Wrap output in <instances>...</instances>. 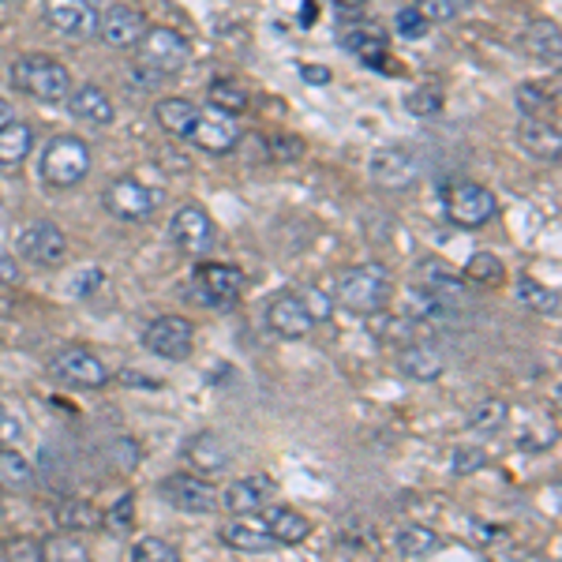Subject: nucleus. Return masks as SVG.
Returning <instances> with one entry per match:
<instances>
[{"label":"nucleus","mask_w":562,"mask_h":562,"mask_svg":"<svg viewBox=\"0 0 562 562\" xmlns=\"http://www.w3.org/2000/svg\"><path fill=\"white\" fill-rule=\"evenodd\" d=\"M390 293H394V281H390V270L379 267V262H356V267H345L334 281V301L342 304L345 311L368 319L371 311H382L390 304Z\"/></svg>","instance_id":"obj_1"},{"label":"nucleus","mask_w":562,"mask_h":562,"mask_svg":"<svg viewBox=\"0 0 562 562\" xmlns=\"http://www.w3.org/2000/svg\"><path fill=\"white\" fill-rule=\"evenodd\" d=\"M15 90L30 94L38 101H68L72 94V72L57 61V57H46V53H23L12 61V72H8Z\"/></svg>","instance_id":"obj_2"},{"label":"nucleus","mask_w":562,"mask_h":562,"mask_svg":"<svg viewBox=\"0 0 562 562\" xmlns=\"http://www.w3.org/2000/svg\"><path fill=\"white\" fill-rule=\"evenodd\" d=\"M244 285H248V278H244V270L233 267V262H199L192 274V285L184 289V296L203 304V308L221 311L241 301Z\"/></svg>","instance_id":"obj_3"},{"label":"nucleus","mask_w":562,"mask_h":562,"mask_svg":"<svg viewBox=\"0 0 562 562\" xmlns=\"http://www.w3.org/2000/svg\"><path fill=\"white\" fill-rule=\"evenodd\" d=\"M90 173V147L80 135H53L41 150V181L49 187H75Z\"/></svg>","instance_id":"obj_4"},{"label":"nucleus","mask_w":562,"mask_h":562,"mask_svg":"<svg viewBox=\"0 0 562 562\" xmlns=\"http://www.w3.org/2000/svg\"><path fill=\"white\" fill-rule=\"evenodd\" d=\"M135 57H139V68H147V72L166 80V75H176L187 68V61H192V41L173 27H147L139 46H135Z\"/></svg>","instance_id":"obj_5"},{"label":"nucleus","mask_w":562,"mask_h":562,"mask_svg":"<svg viewBox=\"0 0 562 562\" xmlns=\"http://www.w3.org/2000/svg\"><path fill=\"white\" fill-rule=\"evenodd\" d=\"M442 207H447L450 225L480 229V225H488V221L496 218L499 203H496V195H491L484 184L457 181V184L447 187V195H442Z\"/></svg>","instance_id":"obj_6"},{"label":"nucleus","mask_w":562,"mask_h":562,"mask_svg":"<svg viewBox=\"0 0 562 562\" xmlns=\"http://www.w3.org/2000/svg\"><path fill=\"white\" fill-rule=\"evenodd\" d=\"M161 199H166V195H161L158 187L143 184L139 176H117V181L106 187V210L109 215H117L121 221L155 218Z\"/></svg>","instance_id":"obj_7"},{"label":"nucleus","mask_w":562,"mask_h":562,"mask_svg":"<svg viewBox=\"0 0 562 562\" xmlns=\"http://www.w3.org/2000/svg\"><path fill=\"white\" fill-rule=\"evenodd\" d=\"M15 252L23 255L34 267H46V270H57L68 262V236L61 233V225L57 221H30V225H23L20 241H15Z\"/></svg>","instance_id":"obj_8"},{"label":"nucleus","mask_w":562,"mask_h":562,"mask_svg":"<svg viewBox=\"0 0 562 562\" xmlns=\"http://www.w3.org/2000/svg\"><path fill=\"white\" fill-rule=\"evenodd\" d=\"M158 496L176 506L181 514H215L218 510V488L207 476L195 473H173L158 484Z\"/></svg>","instance_id":"obj_9"},{"label":"nucleus","mask_w":562,"mask_h":562,"mask_svg":"<svg viewBox=\"0 0 562 562\" xmlns=\"http://www.w3.org/2000/svg\"><path fill=\"white\" fill-rule=\"evenodd\" d=\"M49 371H53L57 382H64V387H75V390H98L109 382V368L98 361V356L90 353V349H61V353L53 356V364H49Z\"/></svg>","instance_id":"obj_10"},{"label":"nucleus","mask_w":562,"mask_h":562,"mask_svg":"<svg viewBox=\"0 0 562 562\" xmlns=\"http://www.w3.org/2000/svg\"><path fill=\"white\" fill-rule=\"evenodd\" d=\"M143 345H147V353L161 356V361H187L195 345V330L184 315H161V319H155L143 330Z\"/></svg>","instance_id":"obj_11"},{"label":"nucleus","mask_w":562,"mask_h":562,"mask_svg":"<svg viewBox=\"0 0 562 562\" xmlns=\"http://www.w3.org/2000/svg\"><path fill=\"white\" fill-rule=\"evenodd\" d=\"M215 221L199 203H184L173 218H169V241L176 244L184 255H203L215 248Z\"/></svg>","instance_id":"obj_12"},{"label":"nucleus","mask_w":562,"mask_h":562,"mask_svg":"<svg viewBox=\"0 0 562 562\" xmlns=\"http://www.w3.org/2000/svg\"><path fill=\"white\" fill-rule=\"evenodd\" d=\"M41 15L64 38L90 41L98 34V8L90 0H41Z\"/></svg>","instance_id":"obj_13"},{"label":"nucleus","mask_w":562,"mask_h":562,"mask_svg":"<svg viewBox=\"0 0 562 562\" xmlns=\"http://www.w3.org/2000/svg\"><path fill=\"white\" fill-rule=\"evenodd\" d=\"M368 173L382 192H405V187H413L420 181V161L402 147H382L371 155Z\"/></svg>","instance_id":"obj_14"},{"label":"nucleus","mask_w":562,"mask_h":562,"mask_svg":"<svg viewBox=\"0 0 562 562\" xmlns=\"http://www.w3.org/2000/svg\"><path fill=\"white\" fill-rule=\"evenodd\" d=\"M184 457L195 468V476H221L233 465V447H229L221 431H195L184 442Z\"/></svg>","instance_id":"obj_15"},{"label":"nucleus","mask_w":562,"mask_h":562,"mask_svg":"<svg viewBox=\"0 0 562 562\" xmlns=\"http://www.w3.org/2000/svg\"><path fill=\"white\" fill-rule=\"evenodd\" d=\"M187 139H192L195 147L207 150V155H229V150L241 143V127H236L233 117L218 113V109H199Z\"/></svg>","instance_id":"obj_16"},{"label":"nucleus","mask_w":562,"mask_h":562,"mask_svg":"<svg viewBox=\"0 0 562 562\" xmlns=\"http://www.w3.org/2000/svg\"><path fill=\"white\" fill-rule=\"evenodd\" d=\"M98 34L101 41L113 49H135L143 34H147V20H143V12H135L132 4H109L106 12L98 15Z\"/></svg>","instance_id":"obj_17"},{"label":"nucleus","mask_w":562,"mask_h":562,"mask_svg":"<svg viewBox=\"0 0 562 562\" xmlns=\"http://www.w3.org/2000/svg\"><path fill=\"white\" fill-rule=\"evenodd\" d=\"M274 496H278V484L262 473H252V476H241V480L229 484L221 502H225L236 517H252V514H259V510H267L270 502H274Z\"/></svg>","instance_id":"obj_18"},{"label":"nucleus","mask_w":562,"mask_h":562,"mask_svg":"<svg viewBox=\"0 0 562 562\" xmlns=\"http://www.w3.org/2000/svg\"><path fill=\"white\" fill-rule=\"evenodd\" d=\"M267 327L274 330L278 338H289V342H296V338H308L315 319L308 311V304H304V296L296 293H281L274 301L267 304Z\"/></svg>","instance_id":"obj_19"},{"label":"nucleus","mask_w":562,"mask_h":562,"mask_svg":"<svg viewBox=\"0 0 562 562\" xmlns=\"http://www.w3.org/2000/svg\"><path fill=\"white\" fill-rule=\"evenodd\" d=\"M413 289H420V293L436 296V301H442V304H450V308H454V304L465 296V278L457 274V270H450L447 262L424 259L420 267H416V285Z\"/></svg>","instance_id":"obj_20"},{"label":"nucleus","mask_w":562,"mask_h":562,"mask_svg":"<svg viewBox=\"0 0 562 562\" xmlns=\"http://www.w3.org/2000/svg\"><path fill=\"white\" fill-rule=\"evenodd\" d=\"M259 525L267 529L281 548H293V543H304L311 536V522L304 514H296L293 506H278V502H270L267 510H259Z\"/></svg>","instance_id":"obj_21"},{"label":"nucleus","mask_w":562,"mask_h":562,"mask_svg":"<svg viewBox=\"0 0 562 562\" xmlns=\"http://www.w3.org/2000/svg\"><path fill=\"white\" fill-rule=\"evenodd\" d=\"M221 543H229L233 551H244V555H270V551H278L281 543L262 529L259 522H244V517H236V522H225L218 529Z\"/></svg>","instance_id":"obj_22"},{"label":"nucleus","mask_w":562,"mask_h":562,"mask_svg":"<svg viewBox=\"0 0 562 562\" xmlns=\"http://www.w3.org/2000/svg\"><path fill=\"white\" fill-rule=\"evenodd\" d=\"M368 330H371L375 338H379L382 345H398V349H405V345L420 342L424 322L408 319L405 311H371V315H368Z\"/></svg>","instance_id":"obj_23"},{"label":"nucleus","mask_w":562,"mask_h":562,"mask_svg":"<svg viewBox=\"0 0 562 562\" xmlns=\"http://www.w3.org/2000/svg\"><path fill=\"white\" fill-rule=\"evenodd\" d=\"M68 109H72L80 121H87V124H113V117H117V109H113V101H109V94L101 90V87H94V83H83V87H72V94H68V101H64Z\"/></svg>","instance_id":"obj_24"},{"label":"nucleus","mask_w":562,"mask_h":562,"mask_svg":"<svg viewBox=\"0 0 562 562\" xmlns=\"http://www.w3.org/2000/svg\"><path fill=\"white\" fill-rule=\"evenodd\" d=\"M522 49L529 57L543 64H559L562 57V30L555 20H533L529 27L522 30Z\"/></svg>","instance_id":"obj_25"},{"label":"nucleus","mask_w":562,"mask_h":562,"mask_svg":"<svg viewBox=\"0 0 562 562\" xmlns=\"http://www.w3.org/2000/svg\"><path fill=\"white\" fill-rule=\"evenodd\" d=\"M199 117V106L187 98H161L155 106V121L161 132H169L173 139H187L192 135V124Z\"/></svg>","instance_id":"obj_26"},{"label":"nucleus","mask_w":562,"mask_h":562,"mask_svg":"<svg viewBox=\"0 0 562 562\" xmlns=\"http://www.w3.org/2000/svg\"><path fill=\"white\" fill-rule=\"evenodd\" d=\"M517 143H522L533 158H543V161H555L562 147L559 127L548 121H522L517 124Z\"/></svg>","instance_id":"obj_27"},{"label":"nucleus","mask_w":562,"mask_h":562,"mask_svg":"<svg viewBox=\"0 0 562 562\" xmlns=\"http://www.w3.org/2000/svg\"><path fill=\"white\" fill-rule=\"evenodd\" d=\"M398 371H405L408 379H420V382H431L442 375V356L439 349L424 345V342H413L398 353Z\"/></svg>","instance_id":"obj_28"},{"label":"nucleus","mask_w":562,"mask_h":562,"mask_svg":"<svg viewBox=\"0 0 562 562\" xmlns=\"http://www.w3.org/2000/svg\"><path fill=\"white\" fill-rule=\"evenodd\" d=\"M394 548L405 559H428L442 548V536L436 529H428V525H402L394 533Z\"/></svg>","instance_id":"obj_29"},{"label":"nucleus","mask_w":562,"mask_h":562,"mask_svg":"<svg viewBox=\"0 0 562 562\" xmlns=\"http://www.w3.org/2000/svg\"><path fill=\"white\" fill-rule=\"evenodd\" d=\"M0 488L27 496L34 488V465L15 447H0Z\"/></svg>","instance_id":"obj_30"},{"label":"nucleus","mask_w":562,"mask_h":562,"mask_svg":"<svg viewBox=\"0 0 562 562\" xmlns=\"http://www.w3.org/2000/svg\"><path fill=\"white\" fill-rule=\"evenodd\" d=\"M30 147H34L30 124L12 121V124L0 127V166H4V169L23 166V161H27V155H30Z\"/></svg>","instance_id":"obj_31"},{"label":"nucleus","mask_w":562,"mask_h":562,"mask_svg":"<svg viewBox=\"0 0 562 562\" xmlns=\"http://www.w3.org/2000/svg\"><path fill=\"white\" fill-rule=\"evenodd\" d=\"M57 525H61V533L101 529V510L87 499H64L61 506H57Z\"/></svg>","instance_id":"obj_32"},{"label":"nucleus","mask_w":562,"mask_h":562,"mask_svg":"<svg viewBox=\"0 0 562 562\" xmlns=\"http://www.w3.org/2000/svg\"><path fill=\"white\" fill-rule=\"evenodd\" d=\"M517 304L533 315H559V293L533 278H517V289H514Z\"/></svg>","instance_id":"obj_33"},{"label":"nucleus","mask_w":562,"mask_h":562,"mask_svg":"<svg viewBox=\"0 0 562 562\" xmlns=\"http://www.w3.org/2000/svg\"><path fill=\"white\" fill-rule=\"evenodd\" d=\"M41 562H90V551L75 533H53L41 540Z\"/></svg>","instance_id":"obj_34"},{"label":"nucleus","mask_w":562,"mask_h":562,"mask_svg":"<svg viewBox=\"0 0 562 562\" xmlns=\"http://www.w3.org/2000/svg\"><path fill=\"white\" fill-rule=\"evenodd\" d=\"M207 94H210V109H218V113H225V117H236L252 106V94L236 80H215Z\"/></svg>","instance_id":"obj_35"},{"label":"nucleus","mask_w":562,"mask_h":562,"mask_svg":"<svg viewBox=\"0 0 562 562\" xmlns=\"http://www.w3.org/2000/svg\"><path fill=\"white\" fill-rule=\"evenodd\" d=\"M465 281H476V285H502L506 281V267L496 259L491 252H476L473 259H468V267H465Z\"/></svg>","instance_id":"obj_36"},{"label":"nucleus","mask_w":562,"mask_h":562,"mask_svg":"<svg viewBox=\"0 0 562 562\" xmlns=\"http://www.w3.org/2000/svg\"><path fill=\"white\" fill-rule=\"evenodd\" d=\"M132 525H135V496L127 491V496H121L106 514H101V529H109L113 536H127Z\"/></svg>","instance_id":"obj_37"},{"label":"nucleus","mask_w":562,"mask_h":562,"mask_svg":"<svg viewBox=\"0 0 562 562\" xmlns=\"http://www.w3.org/2000/svg\"><path fill=\"white\" fill-rule=\"evenodd\" d=\"M506 416H510V408L499 402V398H484L480 405L473 408V416H468V424H473V431H499L502 424H506Z\"/></svg>","instance_id":"obj_38"},{"label":"nucleus","mask_w":562,"mask_h":562,"mask_svg":"<svg viewBox=\"0 0 562 562\" xmlns=\"http://www.w3.org/2000/svg\"><path fill=\"white\" fill-rule=\"evenodd\" d=\"M514 101H517V109L525 113V121H543V113H548V90L543 87H536V83H517V90H514Z\"/></svg>","instance_id":"obj_39"},{"label":"nucleus","mask_w":562,"mask_h":562,"mask_svg":"<svg viewBox=\"0 0 562 562\" xmlns=\"http://www.w3.org/2000/svg\"><path fill=\"white\" fill-rule=\"evenodd\" d=\"M132 562H181V551L173 543L158 540V536H143L132 548Z\"/></svg>","instance_id":"obj_40"},{"label":"nucleus","mask_w":562,"mask_h":562,"mask_svg":"<svg viewBox=\"0 0 562 562\" xmlns=\"http://www.w3.org/2000/svg\"><path fill=\"white\" fill-rule=\"evenodd\" d=\"M405 109L413 117H436L442 109V90L439 87H416L405 94Z\"/></svg>","instance_id":"obj_41"},{"label":"nucleus","mask_w":562,"mask_h":562,"mask_svg":"<svg viewBox=\"0 0 562 562\" xmlns=\"http://www.w3.org/2000/svg\"><path fill=\"white\" fill-rule=\"evenodd\" d=\"M304 139H296V135H285V132H278V135H267V158L270 161H301L304 158Z\"/></svg>","instance_id":"obj_42"},{"label":"nucleus","mask_w":562,"mask_h":562,"mask_svg":"<svg viewBox=\"0 0 562 562\" xmlns=\"http://www.w3.org/2000/svg\"><path fill=\"white\" fill-rule=\"evenodd\" d=\"M416 12H420V20L428 23H450L457 12H462V0H416Z\"/></svg>","instance_id":"obj_43"},{"label":"nucleus","mask_w":562,"mask_h":562,"mask_svg":"<svg viewBox=\"0 0 562 562\" xmlns=\"http://www.w3.org/2000/svg\"><path fill=\"white\" fill-rule=\"evenodd\" d=\"M484 465H488V454H484L480 447H457L454 457H450V473L454 476H473L480 473Z\"/></svg>","instance_id":"obj_44"},{"label":"nucleus","mask_w":562,"mask_h":562,"mask_svg":"<svg viewBox=\"0 0 562 562\" xmlns=\"http://www.w3.org/2000/svg\"><path fill=\"white\" fill-rule=\"evenodd\" d=\"M4 559L8 562H41V540H34V536H12V540H4Z\"/></svg>","instance_id":"obj_45"},{"label":"nucleus","mask_w":562,"mask_h":562,"mask_svg":"<svg viewBox=\"0 0 562 562\" xmlns=\"http://www.w3.org/2000/svg\"><path fill=\"white\" fill-rule=\"evenodd\" d=\"M394 27H398V38H405V41H416V38H424V34H428V23L420 20V12H416V8H402V12H398V20H394Z\"/></svg>","instance_id":"obj_46"},{"label":"nucleus","mask_w":562,"mask_h":562,"mask_svg":"<svg viewBox=\"0 0 562 562\" xmlns=\"http://www.w3.org/2000/svg\"><path fill=\"white\" fill-rule=\"evenodd\" d=\"M338 540L349 543V548H368V543H375V533H371V525H364V522H345L342 533H338Z\"/></svg>","instance_id":"obj_47"},{"label":"nucleus","mask_w":562,"mask_h":562,"mask_svg":"<svg viewBox=\"0 0 562 562\" xmlns=\"http://www.w3.org/2000/svg\"><path fill=\"white\" fill-rule=\"evenodd\" d=\"M20 281H23L20 259H15V255H8V252H0V289H15Z\"/></svg>","instance_id":"obj_48"},{"label":"nucleus","mask_w":562,"mask_h":562,"mask_svg":"<svg viewBox=\"0 0 562 562\" xmlns=\"http://www.w3.org/2000/svg\"><path fill=\"white\" fill-rule=\"evenodd\" d=\"M20 439H23V424L0 405V447H15Z\"/></svg>","instance_id":"obj_49"},{"label":"nucleus","mask_w":562,"mask_h":562,"mask_svg":"<svg viewBox=\"0 0 562 562\" xmlns=\"http://www.w3.org/2000/svg\"><path fill=\"white\" fill-rule=\"evenodd\" d=\"M94 289H101V270L98 267L80 270V274H75V281H72V293L75 296H87V293H94Z\"/></svg>","instance_id":"obj_50"},{"label":"nucleus","mask_w":562,"mask_h":562,"mask_svg":"<svg viewBox=\"0 0 562 562\" xmlns=\"http://www.w3.org/2000/svg\"><path fill=\"white\" fill-rule=\"evenodd\" d=\"M301 75H304V83H330V72L322 64H308V68H301Z\"/></svg>","instance_id":"obj_51"},{"label":"nucleus","mask_w":562,"mask_h":562,"mask_svg":"<svg viewBox=\"0 0 562 562\" xmlns=\"http://www.w3.org/2000/svg\"><path fill=\"white\" fill-rule=\"evenodd\" d=\"M12 121H15L12 106H8V101H4V98H0V127H4V124H12Z\"/></svg>","instance_id":"obj_52"},{"label":"nucleus","mask_w":562,"mask_h":562,"mask_svg":"<svg viewBox=\"0 0 562 562\" xmlns=\"http://www.w3.org/2000/svg\"><path fill=\"white\" fill-rule=\"evenodd\" d=\"M301 23H304V27H311V23H315V4H311V0L301 8Z\"/></svg>","instance_id":"obj_53"},{"label":"nucleus","mask_w":562,"mask_h":562,"mask_svg":"<svg viewBox=\"0 0 562 562\" xmlns=\"http://www.w3.org/2000/svg\"><path fill=\"white\" fill-rule=\"evenodd\" d=\"M0 510H4V499H0Z\"/></svg>","instance_id":"obj_54"},{"label":"nucleus","mask_w":562,"mask_h":562,"mask_svg":"<svg viewBox=\"0 0 562 562\" xmlns=\"http://www.w3.org/2000/svg\"><path fill=\"white\" fill-rule=\"evenodd\" d=\"M0 4H8V0H0Z\"/></svg>","instance_id":"obj_55"}]
</instances>
